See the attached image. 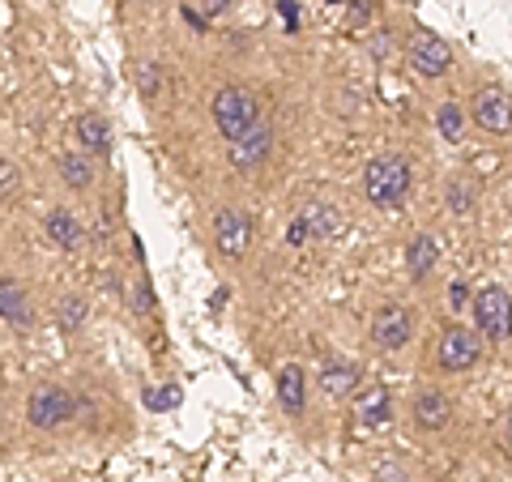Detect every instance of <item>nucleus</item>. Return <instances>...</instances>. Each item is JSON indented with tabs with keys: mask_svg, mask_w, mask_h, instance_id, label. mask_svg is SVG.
Masks as SVG:
<instances>
[{
	"mask_svg": "<svg viewBox=\"0 0 512 482\" xmlns=\"http://www.w3.org/2000/svg\"><path fill=\"white\" fill-rule=\"evenodd\" d=\"M363 192L380 210H397L410 192V163L402 154H380L363 171Z\"/></svg>",
	"mask_w": 512,
	"mask_h": 482,
	"instance_id": "obj_1",
	"label": "nucleus"
},
{
	"mask_svg": "<svg viewBox=\"0 0 512 482\" xmlns=\"http://www.w3.org/2000/svg\"><path fill=\"white\" fill-rule=\"evenodd\" d=\"M338 231H342L338 210L325 205V201H308V205H299V210L291 214V222H286V244L291 248H312V244L333 239Z\"/></svg>",
	"mask_w": 512,
	"mask_h": 482,
	"instance_id": "obj_2",
	"label": "nucleus"
},
{
	"mask_svg": "<svg viewBox=\"0 0 512 482\" xmlns=\"http://www.w3.org/2000/svg\"><path fill=\"white\" fill-rule=\"evenodd\" d=\"M214 124H218V133L235 141L239 133H248V128L261 120V103H256V94L244 90V86H222L214 94Z\"/></svg>",
	"mask_w": 512,
	"mask_h": 482,
	"instance_id": "obj_3",
	"label": "nucleus"
},
{
	"mask_svg": "<svg viewBox=\"0 0 512 482\" xmlns=\"http://www.w3.org/2000/svg\"><path fill=\"white\" fill-rule=\"evenodd\" d=\"M77 414V397L64 389V384H39L35 393H30L26 401V419L43 427V431H52V427H64Z\"/></svg>",
	"mask_w": 512,
	"mask_h": 482,
	"instance_id": "obj_4",
	"label": "nucleus"
},
{
	"mask_svg": "<svg viewBox=\"0 0 512 482\" xmlns=\"http://www.w3.org/2000/svg\"><path fill=\"white\" fill-rule=\"evenodd\" d=\"M474 320L487 337H508L512 333V295L504 286H483L474 295Z\"/></svg>",
	"mask_w": 512,
	"mask_h": 482,
	"instance_id": "obj_5",
	"label": "nucleus"
},
{
	"mask_svg": "<svg viewBox=\"0 0 512 482\" xmlns=\"http://www.w3.org/2000/svg\"><path fill=\"white\" fill-rule=\"evenodd\" d=\"M414 333V316L402 308V303H389V308H380L372 316V342L380 350H402Z\"/></svg>",
	"mask_w": 512,
	"mask_h": 482,
	"instance_id": "obj_6",
	"label": "nucleus"
},
{
	"mask_svg": "<svg viewBox=\"0 0 512 482\" xmlns=\"http://www.w3.org/2000/svg\"><path fill=\"white\" fill-rule=\"evenodd\" d=\"M478 350H483V342H478V333L474 329H444L440 337V367L444 372H466V367L478 363Z\"/></svg>",
	"mask_w": 512,
	"mask_h": 482,
	"instance_id": "obj_7",
	"label": "nucleus"
},
{
	"mask_svg": "<svg viewBox=\"0 0 512 482\" xmlns=\"http://www.w3.org/2000/svg\"><path fill=\"white\" fill-rule=\"evenodd\" d=\"M269 150H274V133H269V124H265V120H256L248 133H239L235 141H227L231 163H235V167H244V171H252L256 163H265Z\"/></svg>",
	"mask_w": 512,
	"mask_h": 482,
	"instance_id": "obj_8",
	"label": "nucleus"
},
{
	"mask_svg": "<svg viewBox=\"0 0 512 482\" xmlns=\"http://www.w3.org/2000/svg\"><path fill=\"white\" fill-rule=\"evenodd\" d=\"M410 69L419 77H444L448 64H453V52H448V43L436 39V35H414L410 39Z\"/></svg>",
	"mask_w": 512,
	"mask_h": 482,
	"instance_id": "obj_9",
	"label": "nucleus"
},
{
	"mask_svg": "<svg viewBox=\"0 0 512 482\" xmlns=\"http://www.w3.org/2000/svg\"><path fill=\"white\" fill-rule=\"evenodd\" d=\"M214 239L227 256H244L252 244V218L244 210H218L214 218Z\"/></svg>",
	"mask_w": 512,
	"mask_h": 482,
	"instance_id": "obj_10",
	"label": "nucleus"
},
{
	"mask_svg": "<svg viewBox=\"0 0 512 482\" xmlns=\"http://www.w3.org/2000/svg\"><path fill=\"white\" fill-rule=\"evenodd\" d=\"M474 120H478V128H487V133H508V128H512L508 94L495 90V86H483L474 94Z\"/></svg>",
	"mask_w": 512,
	"mask_h": 482,
	"instance_id": "obj_11",
	"label": "nucleus"
},
{
	"mask_svg": "<svg viewBox=\"0 0 512 482\" xmlns=\"http://www.w3.org/2000/svg\"><path fill=\"white\" fill-rule=\"evenodd\" d=\"M414 423H419L423 431H444L448 423H453V401H448L440 389L419 393V401H414Z\"/></svg>",
	"mask_w": 512,
	"mask_h": 482,
	"instance_id": "obj_12",
	"label": "nucleus"
},
{
	"mask_svg": "<svg viewBox=\"0 0 512 482\" xmlns=\"http://www.w3.org/2000/svg\"><path fill=\"white\" fill-rule=\"evenodd\" d=\"M0 320L13 325V329H26L30 320H35V312H30V299L18 286V278H0Z\"/></svg>",
	"mask_w": 512,
	"mask_h": 482,
	"instance_id": "obj_13",
	"label": "nucleus"
},
{
	"mask_svg": "<svg viewBox=\"0 0 512 482\" xmlns=\"http://www.w3.org/2000/svg\"><path fill=\"white\" fill-rule=\"evenodd\" d=\"M393 419V397L389 389H380V384H372V389L359 393V423L363 427H384Z\"/></svg>",
	"mask_w": 512,
	"mask_h": 482,
	"instance_id": "obj_14",
	"label": "nucleus"
},
{
	"mask_svg": "<svg viewBox=\"0 0 512 482\" xmlns=\"http://www.w3.org/2000/svg\"><path fill=\"white\" fill-rule=\"evenodd\" d=\"M47 235H52V244H60V248H82V239H86V227L77 222V214L73 210H52L47 214Z\"/></svg>",
	"mask_w": 512,
	"mask_h": 482,
	"instance_id": "obj_15",
	"label": "nucleus"
},
{
	"mask_svg": "<svg viewBox=\"0 0 512 482\" xmlns=\"http://www.w3.org/2000/svg\"><path fill=\"white\" fill-rule=\"evenodd\" d=\"M278 397H282V406L291 414H303V406H308V380H303V372L295 363L278 372Z\"/></svg>",
	"mask_w": 512,
	"mask_h": 482,
	"instance_id": "obj_16",
	"label": "nucleus"
},
{
	"mask_svg": "<svg viewBox=\"0 0 512 482\" xmlns=\"http://www.w3.org/2000/svg\"><path fill=\"white\" fill-rule=\"evenodd\" d=\"M320 389L329 397H346V393L359 389V372L350 363H325L320 367Z\"/></svg>",
	"mask_w": 512,
	"mask_h": 482,
	"instance_id": "obj_17",
	"label": "nucleus"
},
{
	"mask_svg": "<svg viewBox=\"0 0 512 482\" xmlns=\"http://www.w3.org/2000/svg\"><path fill=\"white\" fill-rule=\"evenodd\" d=\"M436 256H440L436 239H431V235H414L410 248H406V265H410L414 278H427V273L436 269Z\"/></svg>",
	"mask_w": 512,
	"mask_h": 482,
	"instance_id": "obj_18",
	"label": "nucleus"
},
{
	"mask_svg": "<svg viewBox=\"0 0 512 482\" xmlns=\"http://www.w3.org/2000/svg\"><path fill=\"white\" fill-rule=\"evenodd\" d=\"M77 137H82V146L90 154H107L111 150V128L103 116H82L77 120Z\"/></svg>",
	"mask_w": 512,
	"mask_h": 482,
	"instance_id": "obj_19",
	"label": "nucleus"
},
{
	"mask_svg": "<svg viewBox=\"0 0 512 482\" xmlns=\"http://www.w3.org/2000/svg\"><path fill=\"white\" fill-rule=\"evenodd\" d=\"M60 175H64V184L69 188H90L94 184V163H90V154H64L60 158Z\"/></svg>",
	"mask_w": 512,
	"mask_h": 482,
	"instance_id": "obj_20",
	"label": "nucleus"
},
{
	"mask_svg": "<svg viewBox=\"0 0 512 482\" xmlns=\"http://www.w3.org/2000/svg\"><path fill=\"white\" fill-rule=\"evenodd\" d=\"M478 205V184L470 180V175H457L453 184H448V210L453 214H474Z\"/></svg>",
	"mask_w": 512,
	"mask_h": 482,
	"instance_id": "obj_21",
	"label": "nucleus"
},
{
	"mask_svg": "<svg viewBox=\"0 0 512 482\" xmlns=\"http://www.w3.org/2000/svg\"><path fill=\"white\" fill-rule=\"evenodd\" d=\"M436 124H440L444 141H453V146H457L461 137H466V111H461V103H440Z\"/></svg>",
	"mask_w": 512,
	"mask_h": 482,
	"instance_id": "obj_22",
	"label": "nucleus"
},
{
	"mask_svg": "<svg viewBox=\"0 0 512 482\" xmlns=\"http://www.w3.org/2000/svg\"><path fill=\"white\" fill-rule=\"evenodd\" d=\"M86 312H90V308H86V299L69 295V299L60 303V316H56V320H60V329H64V333H77V329L86 325Z\"/></svg>",
	"mask_w": 512,
	"mask_h": 482,
	"instance_id": "obj_23",
	"label": "nucleus"
},
{
	"mask_svg": "<svg viewBox=\"0 0 512 482\" xmlns=\"http://www.w3.org/2000/svg\"><path fill=\"white\" fill-rule=\"evenodd\" d=\"M137 86H141V99L154 103L158 90H163V69H158V64H141V69H137Z\"/></svg>",
	"mask_w": 512,
	"mask_h": 482,
	"instance_id": "obj_24",
	"label": "nucleus"
},
{
	"mask_svg": "<svg viewBox=\"0 0 512 482\" xmlns=\"http://www.w3.org/2000/svg\"><path fill=\"white\" fill-rule=\"evenodd\" d=\"M146 406H150V410H175V406H180V384H163V389H150V393H146Z\"/></svg>",
	"mask_w": 512,
	"mask_h": 482,
	"instance_id": "obj_25",
	"label": "nucleus"
},
{
	"mask_svg": "<svg viewBox=\"0 0 512 482\" xmlns=\"http://www.w3.org/2000/svg\"><path fill=\"white\" fill-rule=\"evenodd\" d=\"M231 5H235V0H192V9H197L201 22H210V18H218V13H227Z\"/></svg>",
	"mask_w": 512,
	"mask_h": 482,
	"instance_id": "obj_26",
	"label": "nucleus"
},
{
	"mask_svg": "<svg viewBox=\"0 0 512 482\" xmlns=\"http://www.w3.org/2000/svg\"><path fill=\"white\" fill-rule=\"evenodd\" d=\"M18 180H22L18 163H9V158H0V197H9V192L18 188Z\"/></svg>",
	"mask_w": 512,
	"mask_h": 482,
	"instance_id": "obj_27",
	"label": "nucleus"
},
{
	"mask_svg": "<svg viewBox=\"0 0 512 482\" xmlns=\"http://www.w3.org/2000/svg\"><path fill=\"white\" fill-rule=\"evenodd\" d=\"M504 448H508V457H512V410H508V419H504Z\"/></svg>",
	"mask_w": 512,
	"mask_h": 482,
	"instance_id": "obj_28",
	"label": "nucleus"
}]
</instances>
